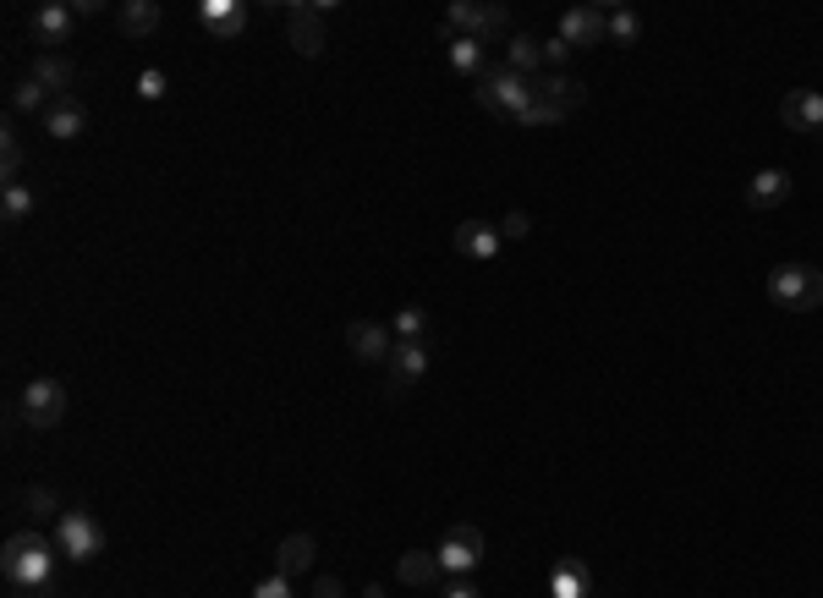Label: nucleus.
Segmentation results:
<instances>
[{"label":"nucleus","instance_id":"nucleus-11","mask_svg":"<svg viewBox=\"0 0 823 598\" xmlns=\"http://www.w3.org/2000/svg\"><path fill=\"white\" fill-rule=\"evenodd\" d=\"M346 346H351L357 363L379 368V363H390V352H395V329H384V324H373V318H357V324H346Z\"/></svg>","mask_w":823,"mask_h":598},{"label":"nucleus","instance_id":"nucleus-37","mask_svg":"<svg viewBox=\"0 0 823 598\" xmlns=\"http://www.w3.org/2000/svg\"><path fill=\"white\" fill-rule=\"evenodd\" d=\"M314 598H346L340 594V577H319V583H314Z\"/></svg>","mask_w":823,"mask_h":598},{"label":"nucleus","instance_id":"nucleus-19","mask_svg":"<svg viewBox=\"0 0 823 598\" xmlns=\"http://www.w3.org/2000/svg\"><path fill=\"white\" fill-rule=\"evenodd\" d=\"M395 577H401L407 588H434V583L445 577V566H440V555H429V549H407V555L395 560Z\"/></svg>","mask_w":823,"mask_h":598},{"label":"nucleus","instance_id":"nucleus-12","mask_svg":"<svg viewBox=\"0 0 823 598\" xmlns=\"http://www.w3.org/2000/svg\"><path fill=\"white\" fill-rule=\"evenodd\" d=\"M72 28H77V6H66V0L33 6V17H28L33 44H66V39H72Z\"/></svg>","mask_w":823,"mask_h":598},{"label":"nucleus","instance_id":"nucleus-25","mask_svg":"<svg viewBox=\"0 0 823 598\" xmlns=\"http://www.w3.org/2000/svg\"><path fill=\"white\" fill-rule=\"evenodd\" d=\"M28 77H39L50 94H61L72 77H77V61H66V55H33V72Z\"/></svg>","mask_w":823,"mask_h":598},{"label":"nucleus","instance_id":"nucleus-14","mask_svg":"<svg viewBox=\"0 0 823 598\" xmlns=\"http://www.w3.org/2000/svg\"><path fill=\"white\" fill-rule=\"evenodd\" d=\"M390 385L395 390H407V385H418L423 374H429V340H395V352H390Z\"/></svg>","mask_w":823,"mask_h":598},{"label":"nucleus","instance_id":"nucleus-7","mask_svg":"<svg viewBox=\"0 0 823 598\" xmlns=\"http://www.w3.org/2000/svg\"><path fill=\"white\" fill-rule=\"evenodd\" d=\"M445 17H451V28H462V39H478V44H484V39H499V33L510 28V11L494 6V0H456Z\"/></svg>","mask_w":823,"mask_h":598},{"label":"nucleus","instance_id":"nucleus-31","mask_svg":"<svg viewBox=\"0 0 823 598\" xmlns=\"http://www.w3.org/2000/svg\"><path fill=\"white\" fill-rule=\"evenodd\" d=\"M532 231V220L521 214V209H510V214H499V242H521Z\"/></svg>","mask_w":823,"mask_h":598},{"label":"nucleus","instance_id":"nucleus-20","mask_svg":"<svg viewBox=\"0 0 823 598\" xmlns=\"http://www.w3.org/2000/svg\"><path fill=\"white\" fill-rule=\"evenodd\" d=\"M314 533H292V538H281V549H275V571L281 577H297V571H308L314 566Z\"/></svg>","mask_w":823,"mask_h":598},{"label":"nucleus","instance_id":"nucleus-24","mask_svg":"<svg viewBox=\"0 0 823 598\" xmlns=\"http://www.w3.org/2000/svg\"><path fill=\"white\" fill-rule=\"evenodd\" d=\"M451 66H456L462 77H473V83H478V77L489 72V55H484V44H478V39H462V33H456V39H451Z\"/></svg>","mask_w":823,"mask_h":598},{"label":"nucleus","instance_id":"nucleus-33","mask_svg":"<svg viewBox=\"0 0 823 598\" xmlns=\"http://www.w3.org/2000/svg\"><path fill=\"white\" fill-rule=\"evenodd\" d=\"M566 61H571V44H566L560 33H555V39H544V66H555V72H560Z\"/></svg>","mask_w":823,"mask_h":598},{"label":"nucleus","instance_id":"nucleus-18","mask_svg":"<svg viewBox=\"0 0 823 598\" xmlns=\"http://www.w3.org/2000/svg\"><path fill=\"white\" fill-rule=\"evenodd\" d=\"M549 594L555 598H593V566L588 560H560L555 566V577H549Z\"/></svg>","mask_w":823,"mask_h":598},{"label":"nucleus","instance_id":"nucleus-3","mask_svg":"<svg viewBox=\"0 0 823 598\" xmlns=\"http://www.w3.org/2000/svg\"><path fill=\"white\" fill-rule=\"evenodd\" d=\"M769 297H774V307H785V313H813V307H823V270L819 264H802V259L774 264L769 270Z\"/></svg>","mask_w":823,"mask_h":598},{"label":"nucleus","instance_id":"nucleus-22","mask_svg":"<svg viewBox=\"0 0 823 598\" xmlns=\"http://www.w3.org/2000/svg\"><path fill=\"white\" fill-rule=\"evenodd\" d=\"M83 127H88V111H83L77 99H55V105H50V116H44V133H50V138H61V144H66V138H77Z\"/></svg>","mask_w":823,"mask_h":598},{"label":"nucleus","instance_id":"nucleus-36","mask_svg":"<svg viewBox=\"0 0 823 598\" xmlns=\"http://www.w3.org/2000/svg\"><path fill=\"white\" fill-rule=\"evenodd\" d=\"M445 598H478V588H473L467 577H451V583H445Z\"/></svg>","mask_w":823,"mask_h":598},{"label":"nucleus","instance_id":"nucleus-8","mask_svg":"<svg viewBox=\"0 0 823 598\" xmlns=\"http://www.w3.org/2000/svg\"><path fill=\"white\" fill-rule=\"evenodd\" d=\"M61 418H66V385L61 379H28L22 385V423L55 429Z\"/></svg>","mask_w":823,"mask_h":598},{"label":"nucleus","instance_id":"nucleus-26","mask_svg":"<svg viewBox=\"0 0 823 598\" xmlns=\"http://www.w3.org/2000/svg\"><path fill=\"white\" fill-rule=\"evenodd\" d=\"M11 105L22 111V116H50V105H55V94L39 83V77H22V83H11Z\"/></svg>","mask_w":823,"mask_h":598},{"label":"nucleus","instance_id":"nucleus-1","mask_svg":"<svg viewBox=\"0 0 823 598\" xmlns=\"http://www.w3.org/2000/svg\"><path fill=\"white\" fill-rule=\"evenodd\" d=\"M588 88L566 72H538L527 77V111L516 116V127H560L571 111H582Z\"/></svg>","mask_w":823,"mask_h":598},{"label":"nucleus","instance_id":"nucleus-9","mask_svg":"<svg viewBox=\"0 0 823 598\" xmlns=\"http://www.w3.org/2000/svg\"><path fill=\"white\" fill-rule=\"evenodd\" d=\"M560 39H566L571 50H588V44H599V39H610V6H604V0H588V6H571V11L560 17Z\"/></svg>","mask_w":823,"mask_h":598},{"label":"nucleus","instance_id":"nucleus-30","mask_svg":"<svg viewBox=\"0 0 823 598\" xmlns=\"http://www.w3.org/2000/svg\"><path fill=\"white\" fill-rule=\"evenodd\" d=\"M0 209H6V220H22V214L33 209V192L17 181V187H6V203H0Z\"/></svg>","mask_w":823,"mask_h":598},{"label":"nucleus","instance_id":"nucleus-35","mask_svg":"<svg viewBox=\"0 0 823 598\" xmlns=\"http://www.w3.org/2000/svg\"><path fill=\"white\" fill-rule=\"evenodd\" d=\"M22 505H28V511H33V516H44V511H50V505H55V494H50V489H44V483H33V489H28V494H22Z\"/></svg>","mask_w":823,"mask_h":598},{"label":"nucleus","instance_id":"nucleus-29","mask_svg":"<svg viewBox=\"0 0 823 598\" xmlns=\"http://www.w3.org/2000/svg\"><path fill=\"white\" fill-rule=\"evenodd\" d=\"M390 329H395V340H423L429 335V313L423 307H401Z\"/></svg>","mask_w":823,"mask_h":598},{"label":"nucleus","instance_id":"nucleus-17","mask_svg":"<svg viewBox=\"0 0 823 598\" xmlns=\"http://www.w3.org/2000/svg\"><path fill=\"white\" fill-rule=\"evenodd\" d=\"M785 198H791V170H780V165L758 170L752 187H747V203H752V209H780Z\"/></svg>","mask_w":823,"mask_h":598},{"label":"nucleus","instance_id":"nucleus-23","mask_svg":"<svg viewBox=\"0 0 823 598\" xmlns=\"http://www.w3.org/2000/svg\"><path fill=\"white\" fill-rule=\"evenodd\" d=\"M116 22H122L127 39H149V33L160 28V6H155V0H127V6L116 11Z\"/></svg>","mask_w":823,"mask_h":598},{"label":"nucleus","instance_id":"nucleus-21","mask_svg":"<svg viewBox=\"0 0 823 598\" xmlns=\"http://www.w3.org/2000/svg\"><path fill=\"white\" fill-rule=\"evenodd\" d=\"M505 66H510L516 77H538V72H544V39L516 33V39H510V50H505Z\"/></svg>","mask_w":823,"mask_h":598},{"label":"nucleus","instance_id":"nucleus-15","mask_svg":"<svg viewBox=\"0 0 823 598\" xmlns=\"http://www.w3.org/2000/svg\"><path fill=\"white\" fill-rule=\"evenodd\" d=\"M198 22H203L214 39H242L247 6H242V0H203V6H198Z\"/></svg>","mask_w":823,"mask_h":598},{"label":"nucleus","instance_id":"nucleus-6","mask_svg":"<svg viewBox=\"0 0 823 598\" xmlns=\"http://www.w3.org/2000/svg\"><path fill=\"white\" fill-rule=\"evenodd\" d=\"M440 566L451 571V577H473L478 566H484V533L473 527V522H456L445 538H440Z\"/></svg>","mask_w":823,"mask_h":598},{"label":"nucleus","instance_id":"nucleus-27","mask_svg":"<svg viewBox=\"0 0 823 598\" xmlns=\"http://www.w3.org/2000/svg\"><path fill=\"white\" fill-rule=\"evenodd\" d=\"M0 176H6V187H17V176H22V165H28V149H22V138H17V127L6 122V133H0Z\"/></svg>","mask_w":823,"mask_h":598},{"label":"nucleus","instance_id":"nucleus-13","mask_svg":"<svg viewBox=\"0 0 823 598\" xmlns=\"http://www.w3.org/2000/svg\"><path fill=\"white\" fill-rule=\"evenodd\" d=\"M780 122L791 133H823V94L819 88H791L780 99Z\"/></svg>","mask_w":823,"mask_h":598},{"label":"nucleus","instance_id":"nucleus-2","mask_svg":"<svg viewBox=\"0 0 823 598\" xmlns=\"http://www.w3.org/2000/svg\"><path fill=\"white\" fill-rule=\"evenodd\" d=\"M55 571V549L44 533H11L6 549H0V577L11 594H39Z\"/></svg>","mask_w":823,"mask_h":598},{"label":"nucleus","instance_id":"nucleus-38","mask_svg":"<svg viewBox=\"0 0 823 598\" xmlns=\"http://www.w3.org/2000/svg\"><path fill=\"white\" fill-rule=\"evenodd\" d=\"M362 598H384V588H368V594H362Z\"/></svg>","mask_w":823,"mask_h":598},{"label":"nucleus","instance_id":"nucleus-4","mask_svg":"<svg viewBox=\"0 0 823 598\" xmlns=\"http://www.w3.org/2000/svg\"><path fill=\"white\" fill-rule=\"evenodd\" d=\"M55 544H61L66 560L88 566V560L105 555V527H99L88 511H61V516H55Z\"/></svg>","mask_w":823,"mask_h":598},{"label":"nucleus","instance_id":"nucleus-5","mask_svg":"<svg viewBox=\"0 0 823 598\" xmlns=\"http://www.w3.org/2000/svg\"><path fill=\"white\" fill-rule=\"evenodd\" d=\"M473 94H478V105L489 111V116H521L527 111V77H516L510 66H489L478 83H473Z\"/></svg>","mask_w":823,"mask_h":598},{"label":"nucleus","instance_id":"nucleus-16","mask_svg":"<svg viewBox=\"0 0 823 598\" xmlns=\"http://www.w3.org/2000/svg\"><path fill=\"white\" fill-rule=\"evenodd\" d=\"M499 248H505V242H499V225H489V220H462V225H456V253L489 264Z\"/></svg>","mask_w":823,"mask_h":598},{"label":"nucleus","instance_id":"nucleus-34","mask_svg":"<svg viewBox=\"0 0 823 598\" xmlns=\"http://www.w3.org/2000/svg\"><path fill=\"white\" fill-rule=\"evenodd\" d=\"M165 88H170V83H165L160 66H149V72L138 77V94H144V99H165Z\"/></svg>","mask_w":823,"mask_h":598},{"label":"nucleus","instance_id":"nucleus-10","mask_svg":"<svg viewBox=\"0 0 823 598\" xmlns=\"http://www.w3.org/2000/svg\"><path fill=\"white\" fill-rule=\"evenodd\" d=\"M325 17H329V0H297V6H286L297 55H319V50H325V28H319Z\"/></svg>","mask_w":823,"mask_h":598},{"label":"nucleus","instance_id":"nucleus-28","mask_svg":"<svg viewBox=\"0 0 823 598\" xmlns=\"http://www.w3.org/2000/svg\"><path fill=\"white\" fill-rule=\"evenodd\" d=\"M637 33H643L637 11H632V6H610V39H615V44H637Z\"/></svg>","mask_w":823,"mask_h":598},{"label":"nucleus","instance_id":"nucleus-32","mask_svg":"<svg viewBox=\"0 0 823 598\" xmlns=\"http://www.w3.org/2000/svg\"><path fill=\"white\" fill-rule=\"evenodd\" d=\"M253 598H297L292 594V577H281V571H270L258 588H253Z\"/></svg>","mask_w":823,"mask_h":598}]
</instances>
